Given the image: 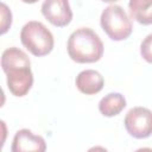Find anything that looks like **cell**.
Wrapping results in <instances>:
<instances>
[{"label": "cell", "mask_w": 152, "mask_h": 152, "mask_svg": "<svg viewBox=\"0 0 152 152\" xmlns=\"http://www.w3.org/2000/svg\"><path fill=\"white\" fill-rule=\"evenodd\" d=\"M23 2H25V4H34V2H37L38 0H21Z\"/></svg>", "instance_id": "13"}, {"label": "cell", "mask_w": 152, "mask_h": 152, "mask_svg": "<svg viewBox=\"0 0 152 152\" xmlns=\"http://www.w3.org/2000/svg\"><path fill=\"white\" fill-rule=\"evenodd\" d=\"M42 14L53 26L64 27L72 20V11L69 0H44Z\"/></svg>", "instance_id": "6"}, {"label": "cell", "mask_w": 152, "mask_h": 152, "mask_svg": "<svg viewBox=\"0 0 152 152\" xmlns=\"http://www.w3.org/2000/svg\"><path fill=\"white\" fill-rule=\"evenodd\" d=\"M12 25V13L6 4H1V34H5Z\"/></svg>", "instance_id": "12"}, {"label": "cell", "mask_w": 152, "mask_h": 152, "mask_svg": "<svg viewBox=\"0 0 152 152\" xmlns=\"http://www.w3.org/2000/svg\"><path fill=\"white\" fill-rule=\"evenodd\" d=\"M126 107V99L120 93H109L99 102V110L103 116L112 118L120 114Z\"/></svg>", "instance_id": "9"}, {"label": "cell", "mask_w": 152, "mask_h": 152, "mask_svg": "<svg viewBox=\"0 0 152 152\" xmlns=\"http://www.w3.org/2000/svg\"><path fill=\"white\" fill-rule=\"evenodd\" d=\"M103 2H115V1H119V0H101Z\"/></svg>", "instance_id": "14"}, {"label": "cell", "mask_w": 152, "mask_h": 152, "mask_svg": "<svg viewBox=\"0 0 152 152\" xmlns=\"http://www.w3.org/2000/svg\"><path fill=\"white\" fill-rule=\"evenodd\" d=\"M1 68L6 74L10 91L18 97L25 96L33 84L28 56L19 48H8L1 55Z\"/></svg>", "instance_id": "1"}, {"label": "cell", "mask_w": 152, "mask_h": 152, "mask_svg": "<svg viewBox=\"0 0 152 152\" xmlns=\"http://www.w3.org/2000/svg\"><path fill=\"white\" fill-rule=\"evenodd\" d=\"M127 133L135 139H145L152 135V110L145 107L131 108L124 120Z\"/></svg>", "instance_id": "5"}, {"label": "cell", "mask_w": 152, "mask_h": 152, "mask_svg": "<svg viewBox=\"0 0 152 152\" xmlns=\"http://www.w3.org/2000/svg\"><path fill=\"white\" fill-rule=\"evenodd\" d=\"M77 89L86 95H94L102 90L104 86L103 76L94 69L82 70L75 80Z\"/></svg>", "instance_id": "8"}, {"label": "cell", "mask_w": 152, "mask_h": 152, "mask_svg": "<svg viewBox=\"0 0 152 152\" xmlns=\"http://www.w3.org/2000/svg\"><path fill=\"white\" fill-rule=\"evenodd\" d=\"M21 44L36 57L49 55L55 45L53 36L50 30L40 21L31 20L20 31Z\"/></svg>", "instance_id": "3"}, {"label": "cell", "mask_w": 152, "mask_h": 152, "mask_svg": "<svg viewBox=\"0 0 152 152\" xmlns=\"http://www.w3.org/2000/svg\"><path fill=\"white\" fill-rule=\"evenodd\" d=\"M140 53L141 57L147 62L152 64V33L147 34L144 40L140 44Z\"/></svg>", "instance_id": "11"}, {"label": "cell", "mask_w": 152, "mask_h": 152, "mask_svg": "<svg viewBox=\"0 0 152 152\" xmlns=\"http://www.w3.org/2000/svg\"><path fill=\"white\" fill-rule=\"evenodd\" d=\"M100 24L106 34L115 42L127 39L133 31L129 17L119 5L107 6L101 13Z\"/></svg>", "instance_id": "4"}, {"label": "cell", "mask_w": 152, "mask_h": 152, "mask_svg": "<svg viewBox=\"0 0 152 152\" xmlns=\"http://www.w3.org/2000/svg\"><path fill=\"white\" fill-rule=\"evenodd\" d=\"M12 152H44L46 150V142L43 137L34 134L27 128L19 129L12 141Z\"/></svg>", "instance_id": "7"}, {"label": "cell", "mask_w": 152, "mask_h": 152, "mask_svg": "<svg viewBox=\"0 0 152 152\" xmlns=\"http://www.w3.org/2000/svg\"><path fill=\"white\" fill-rule=\"evenodd\" d=\"M131 17L142 25L152 24V0H129Z\"/></svg>", "instance_id": "10"}, {"label": "cell", "mask_w": 152, "mask_h": 152, "mask_svg": "<svg viewBox=\"0 0 152 152\" xmlns=\"http://www.w3.org/2000/svg\"><path fill=\"white\" fill-rule=\"evenodd\" d=\"M68 55L76 63H95L103 56V43L89 27L75 30L68 38Z\"/></svg>", "instance_id": "2"}]
</instances>
